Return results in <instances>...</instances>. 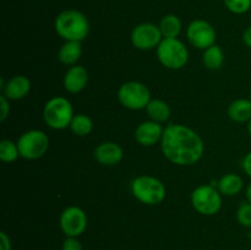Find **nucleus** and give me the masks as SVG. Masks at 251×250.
Segmentation results:
<instances>
[{"mask_svg": "<svg viewBox=\"0 0 251 250\" xmlns=\"http://www.w3.org/2000/svg\"><path fill=\"white\" fill-rule=\"evenodd\" d=\"M161 150L171 163L191 166L201 159L205 145L200 135L191 127L183 124H169L164 127Z\"/></svg>", "mask_w": 251, "mask_h": 250, "instance_id": "1", "label": "nucleus"}, {"mask_svg": "<svg viewBox=\"0 0 251 250\" xmlns=\"http://www.w3.org/2000/svg\"><path fill=\"white\" fill-rule=\"evenodd\" d=\"M55 32L65 41L82 42L90 33V22L78 10H64L54 21Z\"/></svg>", "mask_w": 251, "mask_h": 250, "instance_id": "2", "label": "nucleus"}, {"mask_svg": "<svg viewBox=\"0 0 251 250\" xmlns=\"http://www.w3.org/2000/svg\"><path fill=\"white\" fill-rule=\"evenodd\" d=\"M131 193L140 202L149 206L163 202L167 196L166 185L152 175H140L131 183Z\"/></svg>", "mask_w": 251, "mask_h": 250, "instance_id": "3", "label": "nucleus"}, {"mask_svg": "<svg viewBox=\"0 0 251 250\" xmlns=\"http://www.w3.org/2000/svg\"><path fill=\"white\" fill-rule=\"evenodd\" d=\"M74 115L75 114L70 100L60 96L50 98L43 108L44 123L54 130H64L70 127Z\"/></svg>", "mask_w": 251, "mask_h": 250, "instance_id": "4", "label": "nucleus"}, {"mask_svg": "<svg viewBox=\"0 0 251 250\" xmlns=\"http://www.w3.org/2000/svg\"><path fill=\"white\" fill-rule=\"evenodd\" d=\"M157 58L164 68L179 70L188 63L189 50L178 38H163L157 47Z\"/></svg>", "mask_w": 251, "mask_h": 250, "instance_id": "5", "label": "nucleus"}, {"mask_svg": "<svg viewBox=\"0 0 251 250\" xmlns=\"http://www.w3.org/2000/svg\"><path fill=\"white\" fill-rule=\"evenodd\" d=\"M118 100L127 109L141 110L146 109L152 98L146 85L139 81H127L118 90Z\"/></svg>", "mask_w": 251, "mask_h": 250, "instance_id": "6", "label": "nucleus"}, {"mask_svg": "<svg viewBox=\"0 0 251 250\" xmlns=\"http://www.w3.org/2000/svg\"><path fill=\"white\" fill-rule=\"evenodd\" d=\"M191 205L194 210L203 216H213L222 207V194L213 185L198 186L191 193Z\"/></svg>", "mask_w": 251, "mask_h": 250, "instance_id": "7", "label": "nucleus"}, {"mask_svg": "<svg viewBox=\"0 0 251 250\" xmlns=\"http://www.w3.org/2000/svg\"><path fill=\"white\" fill-rule=\"evenodd\" d=\"M17 146L22 158L34 161L47 153L49 149V137L42 130H28L17 140Z\"/></svg>", "mask_w": 251, "mask_h": 250, "instance_id": "8", "label": "nucleus"}, {"mask_svg": "<svg viewBox=\"0 0 251 250\" xmlns=\"http://www.w3.org/2000/svg\"><path fill=\"white\" fill-rule=\"evenodd\" d=\"M186 37L191 46L205 50L216 44L217 33H216L215 27L210 22H207L206 20L198 19L193 20L189 24L188 28H186Z\"/></svg>", "mask_w": 251, "mask_h": 250, "instance_id": "9", "label": "nucleus"}, {"mask_svg": "<svg viewBox=\"0 0 251 250\" xmlns=\"http://www.w3.org/2000/svg\"><path fill=\"white\" fill-rule=\"evenodd\" d=\"M87 215L78 206H69L61 212L59 225L66 237H80L87 228Z\"/></svg>", "mask_w": 251, "mask_h": 250, "instance_id": "10", "label": "nucleus"}, {"mask_svg": "<svg viewBox=\"0 0 251 250\" xmlns=\"http://www.w3.org/2000/svg\"><path fill=\"white\" fill-rule=\"evenodd\" d=\"M163 36L157 25L151 22H142L135 26L131 32V43L140 50H151L157 48L161 43Z\"/></svg>", "mask_w": 251, "mask_h": 250, "instance_id": "11", "label": "nucleus"}, {"mask_svg": "<svg viewBox=\"0 0 251 250\" xmlns=\"http://www.w3.org/2000/svg\"><path fill=\"white\" fill-rule=\"evenodd\" d=\"M164 129L162 127L161 123L153 122V120H146L141 124L137 125L135 130V140L137 144L145 147L154 146L157 142H161L163 136Z\"/></svg>", "mask_w": 251, "mask_h": 250, "instance_id": "12", "label": "nucleus"}, {"mask_svg": "<svg viewBox=\"0 0 251 250\" xmlns=\"http://www.w3.org/2000/svg\"><path fill=\"white\" fill-rule=\"evenodd\" d=\"M0 83H1L0 87L2 90V95L10 100H22L31 91V81L25 75L12 76L6 81V83H4V78H1Z\"/></svg>", "mask_w": 251, "mask_h": 250, "instance_id": "13", "label": "nucleus"}, {"mask_svg": "<svg viewBox=\"0 0 251 250\" xmlns=\"http://www.w3.org/2000/svg\"><path fill=\"white\" fill-rule=\"evenodd\" d=\"M93 156H95L96 161L102 166L112 167L117 166L122 162L123 157H124V151L117 142L105 141L96 147Z\"/></svg>", "mask_w": 251, "mask_h": 250, "instance_id": "14", "label": "nucleus"}, {"mask_svg": "<svg viewBox=\"0 0 251 250\" xmlns=\"http://www.w3.org/2000/svg\"><path fill=\"white\" fill-rule=\"evenodd\" d=\"M64 88L69 93H80L88 83L87 69L81 65H74L64 75Z\"/></svg>", "mask_w": 251, "mask_h": 250, "instance_id": "15", "label": "nucleus"}, {"mask_svg": "<svg viewBox=\"0 0 251 250\" xmlns=\"http://www.w3.org/2000/svg\"><path fill=\"white\" fill-rule=\"evenodd\" d=\"M82 55V46L81 42L65 41L58 51V59L61 64L69 66L76 65Z\"/></svg>", "mask_w": 251, "mask_h": 250, "instance_id": "16", "label": "nucleus"}, {"mask_svg": "<svg viewBox=\"0 0 251 250\" xmlns=\"http://www.w3.org/2000/svg\"><path fill=\"white\" fill-rule=\"evenodd\" d=\"M228 117L235 123H248L251 119V100L245 98L235 100L228 105Z\"/></svg>", "mask_w": 251, "mask_h": 250, "instance_id": "17", "label": "nucleus"}, {"mask_svg": "<svg viewBox=\"0 0 251 250\" xmlns=\"http://www.w3.org/2000/svg\"><path fill=\"white\" fill-rule=\"evenodd\" d=\"M244 188V181L239 175L228 173L223 175L217 183V189L222 195L234 196L238 195Z\"/></svg>", "mask_w": 251, "mask_h": 250, "instance_id": "18", "label": "nucleus"}, {"mask_svg": "<svg viewBox=\"0 0 251 250\" xmlns=\"http://www.w3.org/2000/svg\"><path fill=\"white\" fill-rule=\"evenodd\" d=\"M150 119L157 123H164L171 117V108L163 100H151L146 107Z\"/></svg>", "mask_w": 251, "mask_h": 250, "instance_id": "19", "label": "nucleus"}, {"mask_svg": "<svg viewBox=\"0 0 251 250\" xmlns=\"http://www.w3.org/2000/svg\"><path fill=\"white\" fill-rule=\"evenodd\" d=\"M158 27L161 29V33L163 36V38H178V36L181 32L183 25H181L180 19L176 15L168 14L162 17Z\"/></svg>", "mask_w": 251, "mask_h": 250, "instance_id": "20", "label": "nucleus"}, {"mask_svg": "<svg viewBox=\"0 0 251 250\" xmlns=\"http://www.w3.org/2000/svg\"><path fill=\"white\" fill-rule=\"evenodd\" d=\"M202 63L208 70H218L225 63V53L217 44L205 49L202 54Z\"/></svg>", "mask_w": 251, "mask_h": 250, "instance_id": "21", "label": "nucleus"}, {"mask_svg": "<svg viewBox=\"0 0 251 250\" xmlns=\"http://www.w3.org/2000/svg\"><path fill=\"white\" fill-rule=\"evenodd\" d=\"M70 129L76 136H87L93 130V122L88 115L75 114L71 120Z\"/></svg>", "mask_w": 251, "mask_h": 250, "instance_id": "22", "label": "nucleus"}, {"mask_svg": "<svg viewBox=\"0 0 251 250\" xmlns=\"http://www.w3.org/2000/svg\"><path fill=\"white\" fill-rule=\"evenodd\" d=\"M20 156V150L17 142L15 144L11 140H2L0 142V159L5 163H11L16 161Z\"/></svg>", "mask_w": 251, "mask_h": 250, "instance_id": "23", "label": "nucleus"}, {"mask_svg": "<svg viewBox=\"0 0 251 250\" xmlns=\"http://www.w3.org/2000/svg\"><path fill=\"white\" fill-rule=\"evenodd\" d=\"M225 5L233 14L243 15L250 10L251 0H225Z\"/></svg>", "mask_w": 251, "mask_h": 250, "instance_id": "24", "label": "nucleus"}, {"mask_svg": "<svg viewBox=\"0 0 251 250\" xmlns=\"http://www.w3.org/2000/svg\"><path fill=\"white\" fill-rule=\"evenodd\" d=\"M237 220L243 227H251V203L243 202L237 211Z\"/></svg>", "mask_w": 251, "mask_h": 250, "instance_id": "25", "label": "nucleus"}, {"mask_svg": "<svg viewBox=\"0 0 251 250\" xmlns=\"http://www.w3.org/2000/svg\"><path fill=\"white\" fill-rule=\"evenodd\" d=\"M61 250H83V247L77 238L66 237L63 243V248H61Z\"/></svg>", "mask_w": 251, "mask_h": 250, "instance_id": "26", "label": "nucleus"}, {"mask_svg": "<svg viewBox=\"0 0 251 250\" xmlns=\"http://www.w3.org/2000/svg\"><path fill=\"white\" fill-rule=\"evenodd\" d=\"M10 100H7L4 95L0 96V122H4L10 114Z\"/></svg>", "mask_w": 251, "mask_h": 250, "instance_id": "27", "label": "nucleus"}, {"mask_svg": "<svg viewBox=\"0 0 251 250\" xmlns=\"http://www.w3.org/2000/svg\"><path fill=\"white\" fill-rule=\"evenodd\" d=\"M0 250H11V242L5 232H0Z\"/></svg>", "mask_w": 251, "mask_h": 250, "instance_id": "28", "label": "nucleus"}, {"mask_svg": "<svg viewBox=\"0 0 251 250\" xmlns=\"http://www.w3.org/2000/svg\"><path fill=\"white\" fill-rule=\"evenodd\" d=\"M243 169H244L245 173L251 178V151L244 157V161H243Z\"/></svg>", "mask_w": 251, "mask_h": 250, "instance_id": "29", "label": "nucleus"}, {"mask_svg": "<svg viewBox=\"0 0 251 250\" xmlns=\"http://www.w3.org/2000/svg\"><path fill=\"white\" fill-rule=\"evenodd\" d=\"M243 42H244V44L248 48L251 49V26L248 27L244 31V33H243Z\"/></svg>", "mask_w": 251, "mask_h": 250, "instance_id": "30", "label": "nucleus"}, {"mask_svg": "<svg viewBox=\"0 0 251 250\" xmlns=\"http://www.w3.org/2000/svg\"><path fill=\"white\" fill-rule=\"evenodd\" d=\"M245 195H247L248 202L251 203V183L247 186V190H245Z\"/></svg>", "mask_w": 251, "mask_h": 250, "instance_id": "31", "label": "nucleus"}, {"mask_svg": "<svg viewBox=\"0 0 251 250\" xmlns=\"http://www.w3.org/2000/svg\"><path fill=\"white\" fill-rule=\"evenodd\" d=\"M248 131H249V135L251 137V119L248 122Z\"/></svg>", "mask_w": 251, "mask_h": 250, "instance_id": "32", "label": "nucleus"}, {"mask_svg": "<svg viewBox=\"0 0 251 250\" xmlns=\"http://www.w3.org/2000/svg\"><path fill=\"white\" fill-rule=\"evenodd\" d=\"M250 100H251V90H250Z\"/></svg>", "mask_w": 251, "mask_h": 250, "instance_id": "33", "label": "nucleus"}]
</instances>
